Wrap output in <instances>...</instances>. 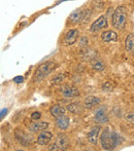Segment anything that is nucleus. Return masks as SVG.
Wrapping results in <instances>:
<instances>
[{
  "label": "nucleus",
  "instance_id": "1",
  "mask_svg": "<svg viewBox=\"0 0 134 151\" xmlns=\"http://www.w3.org/2000/svg\"><path fill=\"white\" fill-rule=\"evenodd\" d=\"M121 137L119 134H117L116 132L110 131L108 127L103 129L100 137V142L101 146L103 149L105 150H112L114 148H116L119 144H121Z\"/></svg>",
  "mask_w": 134,
  "mask_h": 151
},
{
  "label": "nucleus",
  "instance_id": "2",
  "mask_svg": "<svg viewBox=\"0 0 134 151\" xmlns=\"http://www.w3.org/2000/svg\"><path fill=\"white\" fill-rule=\"evenodd\" d=\"M128 9L125 6H119L114 9L112 17V25L117 30H124L128 21Z\"/></svg>",
  "mask_w": 134,
  "mask_h": 151
},
{
  "label": "nucleus",
  "instance_id": "3",
  "mask_svg": "<svg viewBox=\"0 0 134 151\" xmlns=\"http://www.w3.org/2000/svg\"><path fill=\"white\" fill-rule=\"evenodd\" d=\"M57 68V64L53 63V62H46L41 65H39L36 69L35 73L33 74V81L34 82H39L43 80L46 76H49L55 69Z\"/></svg>",
  "mask_w": 134,
  "mask_h": 151
},
{
  "label": "nucleus",
  "instance_id": "4",
  "mask_svg": "<svg viewBox=\"0 0 134 151\" xmlns=\"http://www.w3.org/2000/svg\"><path fill=\"white\" fill-rule=\"evenodd\" d=\"M68 145H69V141L67 136L65 134H59L57 136L56 142L50 146L49 150H65Z\"/></svg>",
  "mask_w": 134,
  "mask_h": 151
},
{
  "label": "nucleus",
  "instance_id": "5",
  "mask_svg": "<svg viewBox=\"0 0 134 151\" xmlns=\"http://www.w3.org/2000/svg\"><path fill=\"white\" fill-rule=\"evenodd\" d=\"M60 91L64 98H75L80 96V91L73 86H69V84H65L60 88Z\"/></svg>",
  "mask_w": 134,
  "mask_h": 151
},
{
  "label": "nucleus",
  "instance_id": "6",
  "mask_svg": "<svg viewBox=\"0 0 134 151\" xmlns=\"http://www.w3.org/2000/svg\"><path fill=\"white\" fill-rule=\"evenodd\" d=\"M78 36H80V31L78 29H70L64 36V43L66 45H72L76 42Z\"/></svg>",
  "mask_w": 134,
  "mask_h": 151
},
{
  "label": "nucleus",
  "instance_id": "7",
  "mask_svg": "<svg viewBox=\"0 0 134 151\" xmlns=\"http://www.w3.org/2000/svg\"><path fill=\"white\" fill-rule=\"evenodd\" d=\"M107 27V20H106L105 16H100L90 27V31L91 32H97L99 30H102L103 28Z\"/></svg>",
  "mask_w": 134,
  "mask_h": 151
},
{
  "label": "nucleus",
  "instance_id": "8",
  "mask_svg": "<svg viewBox=\"0 0 134 151\" xmlns=\"http://www.w3.org/2000/svg\"><path fill=\"white\" fill-rule=\"evenodd\" d=\"M14 136H16V139L18 140V141L20 142L22 145H24V146L29 145V144L32 142V137H31L29 134L23 132L22 129H21V131H20V129H17Z\"/></svg>",
  "mask_w": 134,
  "mask_h": 151
},
{
  "label": "nucleus",
  "instance_id": "9",
  "mask_svg": "<svg viewBox=\"0 0 134 151\" xmlns=\"http://www.w3.org/2000/svg\"><path fill=\"white\" fill-rule=\"evenodd\" d=\"M95 120L97 122L100 123H105L108 122V116H107V112H106V108L105 107H100L95 111Z\"/></svg>",
  "mask_w": 134,
  "mask_h": 151
},
{
  "label": "nucleus",
  "instance_id": "10",
  "mask_svg": "<svg viewBox=\"0 0 134 151\" xmlns=\"http://www.w3.org/2000/svg\"><path fill=\"white\" fill-rule=\"evenodd\" d=\"M100 129H101L100 125H97V127H93V129L87 134V139H88V141L90 142L92 145H96L97 140H98V135H99V133H100Z\"/></svg>",
  "mask_w": 134,
  "mask_h": 151
},
{
  "label": "nucleus",
  "instance_id": "11",
  "mask_svg": "<svg viewBox=\"0 0 134 151\" xmlns=\"http://www.w3.org/2000/svg\"><path fill=\"white\" fill-rule=\"evenodd\" d=\"M84 18H85L84 12H83L82 9H76L69 16L68 21H69L72 25H75V24H78V23L82 22V21L84 20Z\"/></svg>",
  "mask_w": 134,
  "mask_h": 151
},
{
  "label": "nucleus",
  "instance_id": "12",
  "mask_svg": "<svg viewBox=\"0 0 134 151\" xmlns=\"http://www.w3.org/2000/svg\"><path fill=\"white\" fill-rule=\"evenodd\" d=\"M53 139V134L49 131H43L39 134V136L37 137V144L39 145H46L50 143V141Z\"/></svg>",
  "mask_w": 134,
  "mask_h": 151
},
{
  "label": "nucleus",
  "instance_id": "13",
  "mask_svg": "<svg viewBox=\"0 0 134 151\" xmlns=\"http://www.w3.org/2000/svg\"><path fill=\"white\" fill-rule=\"evenodd\" d=\"M100 103V99L98 97H95V96H89L85 99L84 101V107L86 109H92L93 107L97 106Z\"/></svg>",
  "mask_w": 134,
  "mask_h": 151
},
{
  "label": "nucleus",
  "instance_id": "14",
  "mask_svg": "<svg viewBox=\"0 0 134 151\" xmlns=\"http://www.w3.org/2000/svg\"><path fill=\"white\" fill-rule=\"evenodd\" d=\"M101 39L103 42L118 41V34L112 30L104 31V32H102V34H101Z\"/></svg>",
  "mask_w": 134,
  "mask_h": 151
},
{
  "label": "nucleus",
  "instance_id": "15",
  "mask_svg": "<svg viewBox=\"0 0 134 151\" xmlns=\"http://www.w3.org/2000/svg\"><path fill=\"white\" fill-rule=\"evenodd\" d=\"M49 127V123L46 121H37V122H32L29 125V131L30 132H40L46 129Z\"/></svg>",
  "mask_w": 134,
  "mask_h": 151
},
{
  "label": "nucleus",
  "instance_id": "16",
  "mask_svg": "<svg viewBox=\"0 0 134 151\" xmlns=\"http://www.w3.org/2000/svg\"><path fill=\"white\" fill-rule=\"evenodd\" d=\"M56 125L59 129H66L69 127V118L65 115H61L59 117H56Z\"/></svg>",
  "mask_w": 134,
  "mask_h": 151
},
{
  "label": "nucleus",
  "instance_id": "17",
  "mask_svg": "<svg viewBox=\"0 0 134 151\" xmlns=\"http://www.w3.org/2000/svg\"><path fill=\"white\" fill-rule=\"evenodd\" d=\"M50 112H51V114H52V116H54V117H59V116L64 115L65 114V108L60 105H54L50 108Z\"/></svg>",
  "mask_w": 134,
  "mask_h": 151
},
{
  "label": "nucleus",
  "instance_id": "18",
  "mask_svg": "<svg viewBox=\"0 0 134 151\" xmlns=\"http://www.w3.org/2000/svg\"><path fill=\"white\" fill-rule=\"evenodd\" d=\"M67 110L73 114H80L83 112V106L80 103H71L67 105Z\"/></svg>",
  "mask_w": 134,
  "mask_h": 151
},
{
  "label": "nucleus",
  "instance_id": "19",
  "mask_svg": "<svg viewBox=\"0 0 134 151\" xmlns=\"http://www.w3.org/2000/svg\"><path fill=\"white\" fill-rule=\"evenodd\" d=\"M125 47L127 52H133L134 50V35L129 34L125 40Z\"/></svg>",
  "mask_w": 134,
  "mask_h": 151
},
{
  "label": "nucleus",
  "instance_id": "20",
  "mask_svg": "<svg viewBox=\"0 0 134 151\" xmlns=\"http://www.w3.org/2000/svg\"><path fill=\"white\" fill-rule=\"evenodd\" d=\"M92 68L94 70H96V71H102V70L105 68V65H104V63L100 60H96L95 62H93L92 64Z\"/></svg>",
  "mask_w": 134,
  "mask_h": 151
},
{
  "label": "nucleus",
  "instance_id": "21",
  "mask_svg": "<svg viewBox=\"0 0 134 151\" xmlns=\"http://www.w3.org/2000/svg\"><path fill=\"white\" fill-rule=\"evenodd\" d=\"M64 78H65V74H57V75H55L52 78L51 81H52L53 84H57V83H60L61 81H63Z\"/></svg>",
  "mask_w": 134,
  "mask_h": 151
},
{
  "label": "nucleus",
  "instance_id": "22",
  "mask_svg": "<svg viewBox=\"0 0 134 151\" xmlns=\"http://www.w3.org/2000/svg\"><path fill=\"white\" fill-rule=\"evenodd\" d=\"M126 120L128 122H131V123H134V112H130L126 115Z\"/></svg>",
  "mask_w": 134,
  "mask_h": 151
},
{
  "label": "nucleus",
  "instance_id": "23",
  "mask_svg": "<svg viewBox=\"0 0 134 151\" xmlns=\"http://www.w3.org/2000/svg\"><path fill=\"white\" fill-rule=\"evenodd\" d=\"M40 117H41V114H40V112H33L32 115H31V118H32L33 120H38Z\"/></svg>",
  "mask_w": 134,
  "mask_h": 151
},
{
  "label": "nucleus",
  "instance_id": "24",
  "mask_svg": "<svg viewBox=\"0 0 134 151\" xmlns=\"http://www.w3.org/2000/svg\"><path fill=\"white\" fill-rule=\"evenodd\" d=\"M102 88H103L104 91H112V84H110L109 82H105V83L102 86Z\"/></svg>",
  "mask_w": 134,
  "mask_h": 151
},
{
  "label": "nucleus",
  "instance_id": "25",
  "mask_svg": "<svg viewBox=\"0 0 134 151\" xmlns=\"http://www.w3.org/2000/svg\"><path fill=\"white\" fill-rule=\"evenodd\" d=\"M14 81L16 82V83H22V82L24 81V77H23V76H16V77L14 78Z\"/></svg>",
  "mask_w": 134,
  "mask_h": 151
},
{
  "label": "nucleus",
  "instance_id": "26",
  "mask_svg": "<svg viewBox=\"0 0 134 151\" xmlns=\"http://www.w3.org/2000/svg\"><path fill=\"white\" fill-rule=\"evenodd\" d=\"M6 113H7V109H6V108H5V109L1 110V119H3V117L6 115Z\"/></svg>",
  "mask_w": 134,
  "mask_h": 151
}]
</instances>
